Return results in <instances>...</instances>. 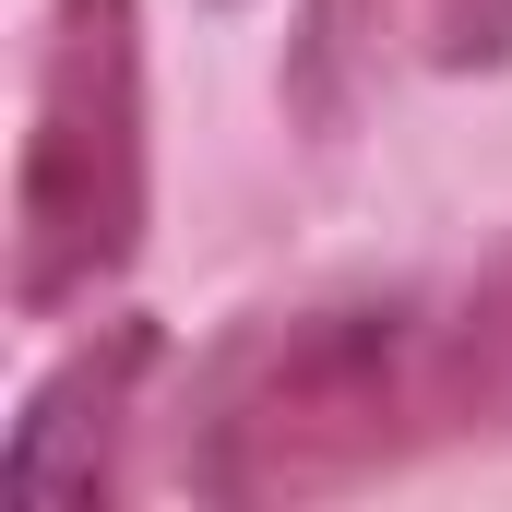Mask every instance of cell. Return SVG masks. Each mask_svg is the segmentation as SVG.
I'll list each match as a JSON object with an SVG mask.
<instances>
[{
    "label": "cell",
    "mask_w": 512,
    "mask_h": 512,
    "mask_svg": "<svg viewBox=\"0 0 512 512\" xmlns=\"http://www.w3.org/2000/svg\"><path fill=\"white\" fill-rule=\"evenodd\" d=\"M512 429V239L453 286L274 310L191 382L179 477L203 501H334L441 441Z\"/></svg>",
    "instance_id": "cell-1"
},
{
    "label": "cell",
    "mask_w": 512,
    "mask_h": 512,
    "mask_svg": "<svg viewBox=\"0 0 512 512\" xmlns=\"http://www.w3.org/2000/svg\"><path fill=\"white\" fill-rule=\"evenodd\" d=\"M143 251V12L60 0L12 167V310H72Z\"/></svg>",
    "instance_id": "cell-2"
},
{
    "label": "cell",
    "mask_w": 512,
    "mask_h": 512,
    "mask_svg": "<svg viewBox=\"0 0 512 512\" xmlns=\"http://www.w3.org/2000/svg\"><path fill=\"white\" fill-rule=\"evenodd\" d=\"M155 370V334L143 322H108L96 346H72L48 393L24 405V429H12V501H96L108 489V465H120V429H131V393Z\"/></svg>",
    "instance_id": "cell-3"
},
{
    "label": "cell",
    "mask_w": 512,
    "mask_h": 512,
    "mask_svg": "<svg viewBox=\"0 0 512 512\" xmlns=\"http://www.w3.org/2000/svg\"><path fill=\"white\" fill-rule=\"evenodd\" d=\"M382 0H310V24H298V48H286V96H298V120L310 131H346L358 108V72H370V24Z\"/></svg>",
    "instance_id": "cell-4"
},
{
    "label": "cell",
    "mask_w": 512,
    "mask_h": 512,
    "mask_svg": "<svg viewBox=\"0 0 512 512\" xmlns=\"http://www.w3.org/2000/svg\"><path fill=\"white\" fill-rule=\"evenodd\" d=\"M429 60H441V72L512 60V0H429Z\"/></svg>",
    "instance_id": "cell-5"
}]
</instances>
